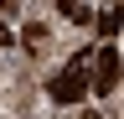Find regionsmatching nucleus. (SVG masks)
<instances>
[{"instance_id":"7","label":"nucleus","mask_w":124,"mask_h":119,"mask_svg":"<svg viewBox=\"0 0 124 119\" xmlns=\"http://www.w3.org/2000/svg\"><path fill=\"white\" fill-rule=\"evenodd\" d=\"M10 41H16V36H10V31H5V21H0V47H10Z\"/></svg>"},{"instance_id":"6","label":"nucleus","mask_w":124,"mask_h":119,"mask_svg":"<svg viewBox=\"0 0 124 119\" xmlns=\"http://www.w3.org/2000/svg\"><path fill=\"white\" fill-rule=\"evenodd\" d=\"M0 10H5V16H16V10H21V0H0Z\"/></svg>"},{"instance_id":"1","label":"nucleus","mask_w":124,"mask_h":119,"mask_svg":"<svg viewBox=\"0 0 124 119\" xmlns=\"http://www.w3.org/2000/svg\"><path fill=\"white\" fill-rule=\"evenodd\" d=\"M46 98H52V103H78V98H88V52H78L72 62L46 83Z\"/></svg>"},{"instance_id":"3","label":"nucleus","mask_w":124,"mask_h":119,"mask_svg":"<svg viewBox=\"0 0 124 119\" xmlns=\"http://www.w3.org/2000/svg\"><path fill=\"white\" fill-rule=\"evenodd\" d=\"M57 5H62V16H67V21H78V26H88V21H93L88 0H57Z\"/></svg>"},{"instance_id":"2","label":"nucleus","mask_w":124,"mask_h":119,"mask_svg":"<svg viewBox=\"0 0 124 119\" xmlns=\"http://www.w3.org/2000/svg\"><path fill=\"white\" fill-rule=\"evenodd\" d=\"M88 83H93V93H103V98L119 88V47H103L98 57H93V78Z\"/></svg>"},{"instance_id":"4","label":"nucleus","mask_w":124,"mask_h":119,"mask_svg":"<svg viewBox=\"0 0 124 119\" xmlns=\"http://www.w3.org/2000/svg\"><path fill=\"white\" fill-rule=\"evenodd\" d=\"M21 41H26V52H41V47H46V26H41V21H31L26 31H21Z\"/></svg>"},{"instance_id":"5","label":"nucleus","mask_w":124,"mask_h":119,"mask_svg":"<svg viewBox=\"0 0 124 119\" xmlns=\"http://www.w3.org/2000/svg\"><path fill=\"white\" fill-rule=\"evenodd\" d=\"M98 36H119V16H114V10L98 16Z\"/></svg>"},{"instance_id":"8","label":"nucleus","mask_w":124,"mask_h":119,"mask_svg":"<svg viewBox=\"0 0 124 119\" xmlns=\"http://www.w3.org/2000/svg\"><path fill=\"white\" fill-rule=\"evenodd\" d=\"M88 119H98V114H88Z\"/></svg>"}]
</instances>
